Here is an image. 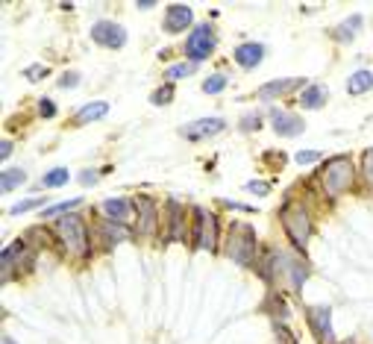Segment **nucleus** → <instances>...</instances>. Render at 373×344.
Masks as SVG:
<instances>
[{
  "mask_svg": "<svg viewBox=\"0 0 373 344\" xmlns=\"http://www.w3.org/2000/svg\"><path fill=\"white\" fill-rule=\"evenodd\" d=\"M373 88V74L370 71H356L347 77V92L350 94H365Z\"/></svg>",
  "mask_w": 373,
  "mask_h": 344,
  "instance_id": "nucleus-20",
  "label": "nucleus"
},
{
  "mask_svg": "<svg viewBox=\"0 0 373 344\" xmlns=\"http://www.w3.org/2000/svg\"><path fill=\"white\" fill-rule=\"evenodd\" d=\"M92 39L100 44V48L118 50V48H124L127 44V30L120 24H115V21H97V24L92 27Z\"/></svg>",
  "mask_w": 373,
  "mask_h": 344,
  "instance_id": "nucleus-8",
  "label": "nucleus"
},
{
  "mask_svg": "<svg viewBox=\"0 0 373 344\" xmlns=\"http://www.w3.org/2000/svg\"><path fill=\"white\" fill-rule=\"evenodd\" d=\"M80 183H85V185L97 183V171H83V174H80Z\"/></svg>",
  "mask_w": 373,
  "mask_h": 344,
  "instance_id": "nucleus-37",
  "label": "nucleus"
},
{
  "mask_svg": "<svg viewBox=\"0 0 373 344\" xmlns=\"http://www.w3.org/2000/svg\"><path fill=\"white\" fill-rule=\"evenodd\" d=\"M129 212H133V203L124 201V197H109V201H103V215L109 221H124Z\"/></svg>",
  "mask_w": 373,
  "mask_h": 344,
  "instance_id": "nucleus-17",
  "label": "nucleus"
},
{
  "mask_svg": "<svg viewBox=\"0 0 373 344\" xmlns=\"http://www.w3.org/2000/svg\"><path fill=\"white\" fill-rule=\"evenodd\" d=\"M9 153H12V141H3L0 144V159H9Z\"/></svg>",
  "mask_w": 373,
  "mask_h": 344,
  "instance_id": "nucleus-38",
  "label": "nucleus"
},
{
  "mask_svg": "<svg viewBox=\"0 0 373 344\" xmlns=\"http://www.w3.org/2000/svg\"><path fill=\"white\" fill-rule=\"evenodd\" d=\"M297 85H306L303 80H297V77H285V80H270L268 85H262V88H259V97H262V101H273V97H279V94L294 92Z\"/></svg>",
  "mask_w": 373,
  "mask_h": 344,
  "instance_id": "nucleus-16",
  "label": "nucleus"
},
{
  "mask_svg": "<svg viewBox=\"0 0 373 344\" xmlns=\"http://www.w3.org/2000/svg\"><path fill=\"white\" fill-rule=\"evenodd\" d=\"M224 250L226 256L233 259L235 265H241V268H250V265L256 262V232L250 224H229V232H226V241H224Z\"/></svg>",
  "mask_w": 373,
  "mask_h": 344,
  "instance_id": "nucleus-3",
  "label": "nucleus"
},
{
  "mask_svg": "<svg viewBox=\"0 0 373 344\" xmlns=\"http://www.w3.org/2000/svg\"><path fill=\"white\" fill-rule=\"evenodd\" d=\"M80 203H83V197H71V201H62L56 206H45V209H41V215H45V218H62V215H71Z\"/></svg>",
  "mask_w": 373,
  "mask_h": 344,
  "instance_id": "nucleus-23",
  "label": "nucleus"
},
{
  "mask_svg": "<svg viewBox=\"0 0 373 344\" xmlns=\"http://www.w3.org/2000/svg\"><path fill=\"white\" fill-rule=\"evenodd\" d=\"M215 30L209 24H197L191 30V36L185 39V57H189L191 62H203V59H209L212 57V50H215Z\"/></svg>",
  "mask_w": 373,
  "mask_h": 344,
  "instance_id": "nucleus-6",
  "label": "nucleus"
},
{
  "mask_svg": "<svg viewBox=\"0 0 373 344\" xmlns=\"http://www.w3.org/2000/svg\"><path fill=\"white\" fill-rule=\"evenodd\" d=\"M226 88V74H212V77H206V83H203V92L206 94H221Z\"/></svg>",
  "mask_w": 373,
  "mask_h": 344,
  "instance_id": "nucleus-25",
  "label": "nucleus"
},
{
  "mask_svg": "<svg viewBox=\"0 0 373 344\" xmlns=\"http://www.w3.org/2000/svg\"><path fill=\"white\" fill-rule=\"evenodd\" d=\"M53 232H56V239L62 241V247L71 253V256L76 259H85L92 253V244H89V227H85V221L80 215H62L56 221V227H53Z\"/></svg>",
  "mask_w": 373,
  "mask_h": 344,
  "instance_id": "nucleus-2",
  "label": "nucleus"
},
{
  "mask_svg": "<svg viewBox=\"0 0 373 344\" xmlns=\"http://www.w3.org/2000/svg\"><path fill=\"white\" fill-rule=\"evenodd\" d=\"M326 103V88L323 85H306L300 94V106L303 109H321Z\"/></svg>",
  "mask_w": 373,
  "mask_h": 344,
  "instance_id": "nucleus-19",
  "label": "nucleus"
},
{
  "mask_svg": "<svg viewBox=\"0 0 373 344\" xmlns=\"http://www.w3.org/2000/svg\"><path fill=\"white\" fill-rule=\"evenodd\" d=\"M41 203H47V201H41V197H30V201H21L18 206H12L9 212H12V215H24V212H32V209H41Z\"/></svg>",
  "mask_w": 373,
  "mask_h": 344,
  "instance_id": "nucleus-27",
  "label": "nucleus"
},
{
  "mask_svg": "<svg viewBox=\"0 0 373 344\" xmlns=\"http://www.w3.org/2000/svg\"><path fill=\"white\" fill-rule=\"evenodd\" d=\"M39 112L45 115V118H53V115H56V103H53V101H47V97H45V101L39 103Z\"/></svg>",
  "mask_w": 373,
  "mask_h": 344,
  "instance_id": "nucleus-34",
  "label": "nucleus"
},
{
  "mask_svg": "<svg viewBox=\"0 0 373 344\" xmlns=\"http://www.w3.org/2000/svg\"><path fill=\"white\" fill-rule=\"evenodd\" d=\"M136 227H138V236H153L159 227V206L156 201H150V197H136Z\"/></svg>",
  "mask_w": 373,
  "mask_h": 344,
  "instance_id": "nucleus-10",
  "label": "nucleus"
},
{
  "mask_svg": "<svg viewBox=\"0 0 373 344\" xmlns=\"http://www.w3.org/2000/svg\"><path fill=\"white\" fill-rule=\"evenodd\" d=\"M185 239V209L177 201H168V232L164 241H180Z\"/></svg>",
  "mask_w": 373,
  "mask_h": 344,
  "instance_id": "nucleus-15",
  "label": "nucleus"
},
{
  "mask_svg": "<svg viewBox=\"0 0 373 344\" xmlns=\"http://www.w3.org/2000/svg\"><path fill=\"white\" fill-rule=\"evenodd\" d=\"M247 192H253V194H268V192H270V185H268V183H247Z\"/></svg>",
  "mask_w": 373,
  "mask_h": 344,
  "instance_id": "nucleus-35",
  "label": "nucleus"
},
{
  "mask_svg": "<svg viewBox=\"0 0 373 344\" xmlns=\"http://www.w3.org/2000/svg\"><path fill=\"white\" fill-rule=\"evenodd\" d=\"M106 112H109V103H103V101H97V103H85V106L80 109V112H76L74 124H92V121L106 118Z\"/></svg>",
  "mask_w": 373,
  "mask_h": 344,
  "instance_id": "nucleus-18",
  "label": "nucleus"
},
{
  "mask_svg": "<svg viewBox=\"0 0 373 344\" xmlns=\"http://www.w3.org/2000/svg\"><path fill=\"white\" fill-rule=\"evenodd\" d=\"M235 62L241 65V68H256V65L265 59V44H259V41H244V44H238L235 48Z\"/></svg>",
  "mask_w": 373,
  "mask_h": 344,
  "instance_id": "nucleus-14",
  "label": "nucleus"
},
{
  "mask_svg": "<svg viewBox=\"0 0 373 344\" xmlns=\"http://www.w3.org/2000/svg\"><path fill=\"white\" fill-rule=\"evenodd\" d=\"M365 180H367L370 188H373V150L365 153Z\"/></svg>",
  "mask_w": 373,
  "mask_h": 344,
  "instance_id": "nucleus-33",
  "label": "nucleus"
},
{
  "mask_svg": "<svg viewBox=\"0 0 373 344\" xmlns=\"http://www.w3.org/2000/svg\"><path fill=\"white\" fill-rule=\"evenodd\" d=\"M224 130H226L224 118H200V121H191V124L180 127V136L189 139V141H200V139H212Z\"/></svg>",
  "mask_w": 373,
  "mask_h": 344,
  "instance_id": "nucleus-9",
  "label": "nucleus"
},
{
  "mask_svg": "<svg viewBox=\"0 0 373 344\" xmlns=\"http://www.w3.org/2000/svg\"><path fill=\"white\" fill-rule=\"evenodd\" d=\"M321 156H323V153H317V150H300L294 159H297V165H312V162H317Z\"/></svg>",
  "mask_w": 373,
  "mask_h": 344,
  "instance_id": "nucleus-31",
  "label": "nucleus"
},
{
  "mask_svg": "<svg viewBox=\"0 0 373 344\" xmlns=\"http://www.w3.org/2000/svg\"><path fill=\"white\" fill-rule=\"evenodd\" d=\"M30 80H41V77H47V68H41V65H36V68H30L27 71Z\"/></svg>",
  "mask_w": 373,
  "mask_h": 344,
  "instance_id": "nucleus-36",
  "label": "nucleus"
},
{
  "mask_svg": "<svg viewBox=\"0 0 373 344\" xmlns=\"http://www.w3.org/2000/svg\"><path fill=\"white\" fill-rule=\"evenodd\" d=\"M27 180V174H24V168H6L3 174H0V192H12V188H18L21 183Z\"/></svg>",
  "mask_w": 373,
  "mask_h": 344,
  "instance_id": "nucleus-22",
  "label": "nucleus"
},
{
  "mask_svg": "<svg viewBox=\"0 0 373 344\" xmlns=\"http://www.w3.org/2000/svg\"><path fill=\"white\" fill-rule=\"evenodd\" d=\"M197 71V62H185V65H171L168 68V80H177V77H191Z\"/></svg>",
  "mask_w": 373,
  "mask_h": 344,
  "instance_id": "nucleus-28",
  "label": "nucleus"
},
{
  "mask_svg": "<svg viewBox=\"0 0 373 344\" xmlns=\"http://www.w3.org/2000/svg\"><path fill=\"white\" fill-rule=\"evenodd\" d=\"M270 124H273V130H277L279 136H285V139H294V136H300V132L306 130L303 118L294 115V112H288V109H270Z\"/></svg>",
  "mask_w": 373,
  "mask_h": 344,
  "instance_id": "nucleus-11",
  "label": "nucleus"
},
{
  "mask_svg": "<svg viewBox=\"0 0 373 344\" xmlns=\"http://www.w3.org/2000/svg\"><path fill=\"white\" fill-rule=\"evenodd\" d=\"M76 83H80V74H76V71H68V74L59 77V88H74Z\"/></svg>",
  "mask_w": 373,
  "mask_h": 344,
  "instance_id": "nucleus-32",
  "label": "nucleus"
},
{
  "mask_svg": "<svg viewBox=\"0 0 373 344\" xmlns=\"http://www.w3.org/2000/svg\"><path fill=\"white\" fill-rule=\"evenodd\" d=\"M356 183V165L350 156H332L329 162H323L321 174H317V185L323 188V194L329 201H338L344 192H350Z\"/></svg>",
  "mask_w": 373,
  "mask_h": 344,
  "instance_id": "nucleus-1",
  "label": "nucleus"
},
{
  "mask_svg": "<svg viewBox=\"0 0 373 344\" xmlns=\"http://www.w3.org/2000/svg\"><path fill=\"white\" fill-rule=\"evenodd\" d=\"M265 309H273V318L277 321H288V306H285V301L279 294H270V301H268Z\"/></svg>",
  "mask_w": 373,
  "mask_h": 344,
  "instance_id": "nucleus-26",
  "label": "nucleus"
},
{
  "mask_svg": "<svg viewBox=\"0 0 373 344\" xmlns=\"http://www.w3.org/2000/svg\"><path fill=\"white\" fill-rule=\"evenodd\" d=\"M150 101L156 103V106H164V103H171V101H173V85H162L159 92H153V94H150Z\"/></svg>",
  "mask_w": 373,
  "mask_h": 344,
  "instance_id": "nucleus-29",
  "label": "nucleus"
},
{
  "mask_svg": "<svg viewBox=\"0 0 373 344\" xmlns=\"http://www.w3.org/2000/svg\"><path fill=\"white\" fill-rule=\"evenodd\" d=\"M335 344H353V341H335Z\"/></svg>",
  "mask_w": 373,
  "mask_h": 344,
  "instance_id": "nucleus-40",
  "label": "nucleus"
},
{
  "mask_svg": "<svg viewBox=\"0 0 373 344\" xmlns=\"http://www.w3.org/2000/svg\"><path fill=\"white\" fill-rule=\"evenodd\" d=\"M191 21H194L191 6L171 3L168 9H164V21H162V27H164V32H182V30H189V27H191Z\"/></svg>",
  "mask_w": 373,
  "mask_h": 344,
  "instance_id": "nucleus-12",
  "label": "nucleus"
},
{
  "mask_svg": "<svg viewBox=\"0 0 373 344\" xmlns=\"http://www.w3.org/2000/svg\"><path fill=\"white\" fill-rule=\"evenodd\" d=\"M194 215V247L197 250H215L217 247V215L209 212L203 206H194L191 209Z\"/></svg>",
  "mask_w": 373,
  "mask_h": 344,
  "instance_id": "nucleus-5",
  "label": "nucleus"
},
{
  "mask_svg": "<svg viewBox=\"0 0 373 344\" xmlns=\"http://www.w3.org/2000/svg\"><path fill=\"white\" fill-rule=\"evenodd\" d=\"M306 321H309L312 336L317 344H335V332H332V309L329 306H309L306 309Z\"/></svg>",
  "mask_w": 373,
  "mask_h": 344,
  "instance_id": "nucleus-7",
  "label": "nucleus"
},
{
  "mask_svg": "<svg viewBox=\"0 0 373 344\" xmlns=\"http://www.w3.org/2000/svg\"><path fill=\"white\" fill-rule=\"evenodd\" d=\"M3 344H15V341H12V338H6V341H3Z\"/></svg>",
  "mask_w": 373,
  "mask_h": 344,
  "instance_id": "nucleus-39",
  "label": "nucleus"
},
{
  "mask_svg": "<svg viewBox=\"0 0 373 344\" xmlns=\"http://www.w3.org/2000/svg\"><path fill=\"white\" fill-rule=\"evenodd\" d=\"M359 30H361V15H350L344 24H338V27H335L332 36H335L338 41H353V36H356Z\"/></svg>",
  "mask_w": 373,
  "mask_h": 344,
  "instance_id": "nucleus-21",
  "label": "nucleus"
},
{
  "mask_svg": "<svg viewBox=\"0 0 373 344\" xmlns=\"http://www.w3.org/2000/svg\"><path fill=\"white\" fill-rule=\"evenodd\" d=\"M279 218H282V227H285V236L291 239V244L297 247L300 253L309 247V239H312V218L303 206H294V203H285L279 209Z\"/></svg>",
  "mask_w": 373,
  "mask_h": 344,
  "instance_id": "nucleus-4",
  "label": "nucleus"
},
{
  "mask_svg": "<svg viewBox=\"0 0 373 344\" xmlns=\"http://www.w3.org/2000/svg\"><path fill=\"white\" fill-rule=\"evenodd\" d=\"M71 180V174L65 171V168H53V171H47L45 176H41V185L45 188H59V185H65Z\"/></svg>",
  "mask_w": 373,
  "mask_h": 344,
  "instance_id": "nucleus-24",
  "label": "nucleus"
},
{
  "mask_svg": "<svg viewBox=\"0 0 373 344\" xmlns=\"http://www.w3.org/2000/svg\"><path fill=\"white\" fill-rule=\"evenodd\" d=\"M241 132H253V130H259L262 127V115L259 112H250V115H244V118H241Z\"/></svg>",
  "mask_w": 373,
  "mask_h": 344,
  "instance_id": "nucleus-30",
  "label": "nucleus"
},
{
  "mask_svg": "<svg viewBox=\"0 0 373 344\" xmlns=\"http://www.w3.org/2000/svg\"><path fill=\"white\" fill-rule=\"evenodd\" d=\"M97 236L103 239V241H100V247H103V250H112L115 244H120V241H127V239H129V230L120 224V221H103V224L97 227Z\"/></svg>",
  "mask_w": 373,
  "mask_h": 344,
  "instance_id": "nucleus-13",
  "label": "nucleus"
}]
</instances>
